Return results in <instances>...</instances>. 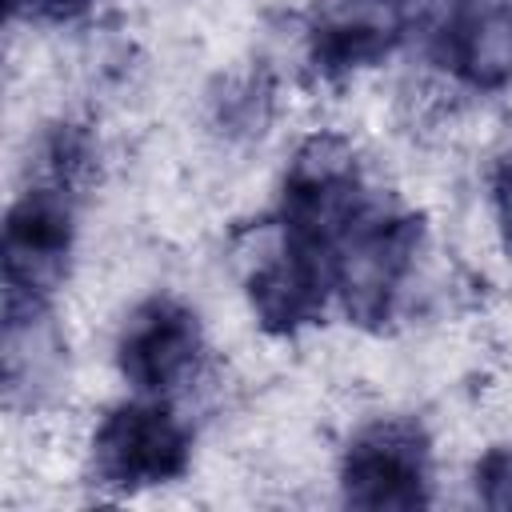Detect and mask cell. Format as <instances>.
Returning a JSON list of instances; mask_svg holds the SVG:
<instances>
[{
	"mask_svg": "<svg viewBox=\"0 0 512 512\" xmlns=\"http://www.w3.org/2000/svg\"><path fill=\"white\" fill-rule=\"evenodd\" d=\"M76 248V192L56 180L28 184L4 220L0 288L4 328L52 320L56 292L68 280Z\"/></svg>",
	"mask_w": 512,
	"mask_h": 512,
	"instance_id": "cell-1",
	"label": "cell"
},
{
	"mask_svg": "<svg viewBox=\"0 0 512 512\" xmlns=\"http://www.w3.org/2000/svg\"><path fill=\"white\" fill-rule=\"evenodd\" d=\"M424 236L428 224L420 212L372 192L336 248V300L352 324L368 332L388 328L400 292L416 272Z\"/></svg>",
	"mask_w": 512,
	"mask_h": 512,
	"instance_id": "cell-2",
	"label": "cell"
},
{
	"mask_svg": "<svg viewBox=\"0 0 512 512\" xmlns=\"http://www.w3.org/2000/svg\"><path fill=\"white\" fill-rule=\"evenodd\" d=\"M192 464L188 424L160 396L124 400L104 412L88 444V476L108 496H136L172 484Z\"/></svg>",
	"mask_w": 512,
	"mask_h": 512,
	"instance_id": "cell-3",
	"label": "cell"
},
{
	"mask_svg": "<svg viewBox=\"0 0 512 512\" xmlns=\"http://www.w3.org/2000/svg\"><path fill=\"white\" fill-rule=\"evenodd\" d=\"M340 500L372 512H412L432 504V436L412 416L364 424L340 456Z\"/></svg>",
	"mask_w": 512,
	"mask_h": 512,
	"instance_id": "cell-4",
	"label": "cell"
},
{
	"mask_svg": "<svg viewBox=\"0 0 512 512\" xmlns=\"http://www.w3.org/2000/svg\"><path fill=\"white\" fill-rule=\"evenodd\" d=\"M424 48L460 88L504 92L512 84V0H432Z\"/></svg>",
	"mask_w": 512,
	"mask_h": 512,
	"instance_id": "cell-5",
	"label": "cell"
},
{
	"mask_svg": "<svg viewBox=\"0 0 512 512\" xmlns=\"http://www.w3.org/2000/svg\"><path fill=\"white\" fill-rule=\"evenodd\" d=\"M204 324L180 296L156 292L132 308L116 340V368L140 396H168L196 376Z\"/></svg>",
	"mask_w": 512,
	"mask_h": 512,
	"instance_id": "cell-6",
	"label": "cell"
},
{
	"mask_svg": "<svg viewBox=\"0 0 512 512\" xmlns=\"http://www.w3.org/2000/svg\"><path fill=\"white\" fill-rule=\"evenodd\" d=\"M328 300H336L332 276L284 252H272L248 276V304L268 336H300L324 320Z\"/></svg>",
	"mask_w": 512,
	"mask_h": 512,
	"instance_id": "cell-7",
	"label": "cell"
},
{
	"mask_svg": "<svg viewBox=\"0 0 512 512\" xmlns=\"http://www.w3.org/2000/svg\"><path fill=\"white\" fill-rule=\"evenodd\" d=\"M400 36H404L400 16L340 4L336 12L320 16L308 28V68L324 84H344L360 68L384 60L400 44Z\"/></svg>",
	"mask_w": 512,
	"mask_h": 512,
	"instance_id": "cell-8",
	"label": "cell"
},
{
	"mask_svg": "<svg viewBox=\"0 0 512 512\" xmlns=\"http://www.w3.org/2000/svg\"><path fill=\"white\" fill-rule=\"evenodd\" d=\"M272 96H276V88L264 68L228 76L212 92V124L228 140H260L272 120Z\"/></svg>",
	"mask_w": 512,
	"mask_h": 512,
	"instance_id": "cell-9",
	"label": "cell"
},
{
	"mask_svg": "<svg viewBox=\"0 0 512 512\" xmlns=\"http://www.w3.org/2000/svg\"><path fill=\"white\" fill-rule=\"evenodd\" d=\"M476 500L492 512H512V448H488L472 468Z\"/></svg>",
	"mask_w": 512,
	"mask_h": 512,
	"instance_id": "cell-10",
	"label": "cell"
},
{
	"mask_svg": "<svg viewBox=\"0 0 512 512\" xmlns=\"http://www.w3.org/2000/svg\"><path fill=\"white\" fill-rule=\"evenodd\" d=\"M92 8V0H8V12L28 24H72Z\"/></svg>",
	"mask_w": 512,
	"mask_h": 512,
	"instance_id": "cell-11",
	"label": "cell"
},
{
	"mask_svg": "<svg viewBox=\"0 0 512 512\" xmlns=\"http://www.w3.org/2000/svg\"><path fill=\"white\" fill-rule=\"evenodd\" d=\"M488 192H492V212H496V228H500L504 252H508V260H512V152H504V156L492 164Z\"/></svg>",
	"mask_w": 512,
	"mask_h": 512,
	"instance_id": "cell-12",
	"label": "cell"
},
{
	"mask_svg": "<svg viewBox=\"0 0 512 512\" xmlns=\"http://www.w3.org/2000/svg\"><path fill=\"white\" fill-rule=\"evenodd\" d=\"M340 4H352V8H368V12H392L404 4V0H340Z\"/></svg>",
	"mask_w": 512,
	"mask_h": 512,
	"instance_id": "cell-13",
	"label": "cell"
}]
</instances>
